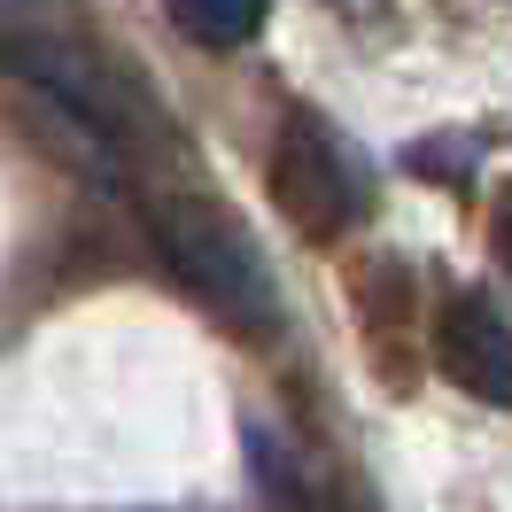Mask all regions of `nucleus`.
I'll use <instances>...</instances> for the list:
<instances>
[{
	"label": "nucleus",
	"instance_id": "nucleus-6",
	"mask_svg": "<svg viewBox=\"0 0 512 512\" xmlns=\"http://www.w3.org/2000/svg\"><path fill=\"white\" fill-rule=\"evenodd\" d=\"M24 8H39V0H0V16H24Z\"/></svg>",
	"mask_w": 512,
	"mask_h": 512
},
{
	"label": "nucleus",
	"instance_id": "nucleus-5",
	"mask_svg": "<svg viewBox=\"0 0 512 512\" xmlns=\"http://www.w3.org/2000/svg\"><path fill=\"white\" fill-rule=\"evenodd\" d=\"M497 264H505V280H512V202L497 210Z\"/></svg>",
	"mask_w": 512,
	"mask_h": 512
},
{
	"label": "nucleus",
	"instance_id": "nucleus-4",
	"mask_svg": "<svg viewBox=\"0 0 512 512\" xmlns=\"http://www.w3.org/2000/svg\"><path fill=\"white\" fill-rule=\"evenodd\" d=\"M163 8L194 47H249L272 16V0H163Z\"/></svg>",
	"mask_w": 512,
	"mask_h": 512
},
{
	"label": "nucleus",
	"instance_id": "nucleus-7",
	"mask_svg": "<svg viewBox=\"0 0 512 512\" xmlns=\"http://www.w3.org/2000/svg\"><path fill=\"white\" fill-rule=\"evenodd\" d=\"M350 8H365V0H350Z\"/></svg>",
	"mask_w": 512,
	"mask_h": 512
},
{
	"label": "nucleus",
	"instance_id": "nucleus-2",
	"mask_svg": "<svg viewBox=\"0 0 512 512\" xmlns=\"http://www.w3.org/2000/svg\"><path fill=\"white\" fill-rule=\"evenodd\" d=\"M272 202H280L311 241H326V233H342V225L365 218L373 179H365L357 148L326 125V117L295 109L288 125H280V148H272Z\"/></svg>",
	"mask_w": 512,
	"mask_h": 512
},
{
	"label": "nucleus",
	"instance_id": "nucleus-3",
	"mask_svg": "<svg viewBox=\"0 0 512 512\" xmlns=\"http://www.w3.org/2000/svg\"><path fill=\"white\" fill-rule=\"evenodd\" d=\"M435 357H443L450 388H466L481 404L512 412V326L497 319V303L481 295H450L435 319Z\"/></svg>",
	"mask_w": 512,
	"mask_h": 512
},
{
	"label": "nucleus",
	"instance_id": "nucleus-1",
	"mask_svg": "<svg viewBox=\"0 0 512 512\" xmlns=\"http://www.w3.org/2000/svg\"><path fill=\"white\" fill-rule=\"evenodd\" d=\"M156 241H163V256L179 264V280H187L225 326H241V334H280V326H288L280 288H272V264L256 256V241L241 233L233 210L194 202V194H171V202H156Z\"/></svg>",
	"mask_w": 512,
	"mask_h": 512
}]
</instances>
